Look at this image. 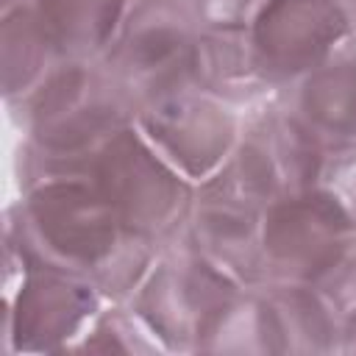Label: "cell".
Wrapping results in <instances>:
<instances>
[{
	"label": "cell",
	"instance_id": "cell-18",
	"mask_svg": "<svg viewBox=\"0 0 356 356\" xmlns=\"http://www.w3.org/2000/svg\"><path fill=\"white\" fill-rule=\"evenodd\" d=\"M72 350H89V353H134V356H150L164 353L159 339L150 334V328L139 320V314L131 309L128 300L122 303H106L83 337L72 345Z\"/></svg>",
	"mask_w": 356,
	"mask_h": 356
},
{
	"label": "cell",
	"instance_id": "cell-12",
	"mask_svg": "<svg viewBox=\"0 0 356 356\" xmlns=\"http://www.w3.org/2000/svg\"><path fill=\"white\" fill-rule=\"evenodd\" d=\"M281 100L325 147L356 145V47H345L292 86Z\"/></svg>",
	"mask_w": 356,
	"mask_h": 356
},
{
	"label": "cell",
	"instance_id": "cell-22",
	"mask_svg": "<svg viewBox=\"0 0 356 356\" xmlns=\"http://www.w3.org/2000/svg\"><path fill=\"white\" fill-rule=\"evenodd\" d=\"M339 353H356V314L342 323V339H339Z\"/></svg>",
	"mask_w": 356,
	"mask_h": 356
},
{
	"label": "cell",
	"instance_id": "cell-6",
	"mask_svg": "<svg viewBox=\"0 0 356 356\" xmlns=\"http://www.w3.org/2000/svg\"><path fill=\"white\" fill-rule=\"evenodd\" d=\"M197 39L189 0H131L100 64L139 114L142 106L192 86Z\"/></svg>",
	"mask_w": 356,
	"mask_h": 356
},
{
	"label": "cell",
	"instance_id": "cell-19",
	"mask_svg": "<svg viewBox=\"0 0 356 356\" xmlns=\"http://www.w3.org/2000/svg\"><path fill=\"white\" fill-rule=\"evenodd\" d=\"M317 189L325 192L339 211L356 225V145L328 147Z\"/></svg>",
	"mask_w": 356,
	"mask_h": 356
},
{
	"label": "cell",
	"instance_id": "cell-8",
	"mask_svg": "<svg viewBox=\"0 0 356 356\" xmlns=\"http://www.w3.org/2000/svg\"><path fill=\"white\" fill-rule=\"evenodd\" d=\"M248 44L264 81L284 92L353 44L350 0H264Z\"/></svg>",
	"mask_w": 356,
	"mask_h": 356
},
{
	"label": "cell",
	"instance_id": "cell-24",
	"mask_svg": "<svg viewBox=\"0 0 356 356\" xmlns=\"http://www.w3.org/2000/svg\"><path fill=\"white\" fill-rule=\"evenodd\" d=\"M19 3H28V0H0L3 8H11V6H19Z\"/></svg>",
	"mask_w": 356,
	"mask_h": 356
},
{
	"label": "cell",
	"instance_id": "cell-17",
	"mask_svg": "<svg viewBox=\"0 0 356 356\" xmlns=\"http://www.w3.org/2000/svg\"><path fill=\"white\" fill-rule=\"evenodd\" d=\"M197 353H281L275 320L261 286H245L231 298Z\"/></svg>",
	"mask_w": 356,
	"mask_h": 356
},
{
	"label": "cell",
	"instance_id": "cell-21",
	"mask_svg": "<svg viewBox=\"0 0 356 356\" xmlns=\"http://www.w3.org/2000/svg\"><path fill=\"white\" fill-rule=\"evenodd\" d=\"M314 286L325 295V300L342 323L350 320L356 314V248Z\"/></svg>",
	"mask_w": 356,
	"mask_h": 356
},
{
	"label": "cell",
	"instance_id": "cell-23",
	"mask_svg": "<svg viewBox=\"0 0 356 356\" xmlns=\"http://www.w3.org/2000/svg\"><path fill=\"white\" fill-rule=\"evenodd\" d=\"M350 17H353V47H356V0H350Z\"/></svg>",
	"mask_w": 356,
	"mask_h": 356
},
{
	"label": "cell",
	"instance_id": "cell-3",
	"mask_svg": "<svg viewBox=\"0 0 356 356\" xmlns=\"http://www.w3.org/2000/svg\"><path fill=\"white\" fill-rule=\"evenodd\" d=\"M83 175L111 203L125 228L153 248L178 239L192 214L197 186L184 178L131 122L103 142Z\"/></svg>",
	"mask_w": 356,
	"mask_h": 356
},
{
	"label": "cell",
	"instance_id": "cell-4",
	"mask_svg": "<svg viewBox=\"0 0 356 356\" xmlns=\"http://www.w3.org/2000/svg\"><path fill=\"white\" fill-rule=\"evenodd\" d=\"M325 153L317 134L278 95L248 108L228 161L206 184L267 209L284 195L314 189Z\"/></svg>",
	"mask_w": 356,
	"mask_h": 356
},
{
	"label": "cell",
	"instance_id": "cell-5",
	"mask_svg": "<svg viewBox=\"0 0 356 356\" xmlns=\"http://www.w3.org/2000/svg\"><path fill=\"white\" fill-rule=\"evenodd\" d=\"M239 289L245 286L211 264L181 234L159 248L128 303L164 353H197L211 323Z\"/></svg>",
	"mask_w": 356,
	"mask_h": 356
},
{
	"label": "cell",
	"instance_id": "cell-14",
	"mask_svg": "<svg viewBox=\"0 0 356 356\" xmlns=\"http://www.w3.org/2000/svg\"><path fill=\"white\" fill-rule=\"evenodd\" d=\"M192 86L228 103L231 108L261 106L281 92L273 89L256 70L248 33H203L195 50Z\"/></svg>",
	"mask_w": 356,
	"mask_h": 356
},
{
	"label": "cell",
	"instance_id": "cell-15",
	"mask_svg": "<svg viewBox=\"0 0 356 356\" xmlns=\"http://www.w3.org/2000/svg\"><path fill=\"white\" fill-rule=\"evenodd\" d=\"M281 353H339L342 320L314 284H264Z\"/></svg>",
	"mask_w": 356,
	"mask_h": 356
},
{
	"label": "cell",
	"instance_id": "cell-13",
	"mask_svg": "<svg viewBox=\"0 0 356 356\" xmlns=\"http://www.w3.org/2000/svg\"><path fill=\"white\" fill-rule=\"evenodd\" d=\"M56 58L100 61L111 47L131 0H28Z\"/></svg>",
	"mask_w": 356,
	"mask_h": 356
},
{
	"label": "cell",
	"instance_id": "cell-11",
	"mask_svg": "<svg viewBox=\"0 0 356 356\" xmlns=\"http://www.w3.org/2000/svg\"><path fill=\"white\" fill-rule=\"evenodd\" d=\"M261 211L225 189L200 184L184 236L239 286H264Z\"/></svg>",
	"mask_w": 356,
	"mask_h": 356
},
{
	"label": "cell",
	"instance_id": "cell-16",
	"mask_svg": "<svg viewBox=\"0 0 356 356\" xmlns=\"http://www.w3.org/2000/svg\"><path fill=\"white\" fill-rule=\"evenodd\" d=\"M0 53H3V100L6 106L22 100L36 89L61 61L44 39L31 3L3 8L0 19Z\"/></svg>",
	"mask_w": 356,
	"mask_h": 356
},
{
	"label": "cell",
	"instance_id": "cell-9",
	"mask_svg": "<svg viewBox=\"0 0 356 356\" xmlns=\"http://www.w3.org/2000/svg\"><path fill=\"white\" fill-rule=\"evenodd\" d=\"M106 303L83 278L22 267L6 278V353H67Z\"/></svg>",
	"mask_w": 356,
	"mask_h": 356
},
{
	"label": "cell",
	"instance_id": "cell-10",
	"mask_svg": "<svg viewBox=\"0 0 356 356\" xmlns=\"http://www.w3.org/2000/svg\"><path fill=\"white\" fill-rule=\"evenodd\" d=\"M136 128L184 178L200 186L228 161L242 117L228 103L189 86L142 106Z\"/></svg>",
	"mask_w": 356,
	"mask_h": 356
},
{
	"label": "cell",
	"instance_id": "cell-2",
	"mask_svg": "<svg viewBox=\"0 0 356 356\" xmlns=\"http://www.w3.org/2000/svg\"><path fill=\"white\" fill-rule=\"evenodd\" d=\"M6 108L22 134V186L47 175H83L92 153L136 122V106L100 61H64Z\"/></svg>",
	"mask_w": 356,
	"mask_h": 356
},
{
	"label": "cell",
	"instance_id": "cell-20",
	"mask_svg": "<svg viewBox=\"0 0 356 356\" xmlns=\"http://www.w3.org/2000/svg\"><path fill=\"white\" fill-rule=\"evenodd\" d=\"M264 0H189L203 33H248Z\"/></svg>",
	"mask_w": 356,
	"mask_h": 356
},
{
	"label": "cell",
	"instance_id": "cell-1",
	"mask_svg": "<svg viewBox=\"0 0 356 356\" xmlns=\"http://www.w3.org/2000/svg\"><path fill=\"white\" fill-rule=\"evenodd\" d=\"M159 248L131 234L86 175H47L6 209V278L47 267L89 281L108 303L131 300Z\"/></svg>",
	"mask_w": 356,
	"mask_h": 356
},
{
	"label": "cell",
	"instance_id": "cell-7",
	"mask_svg": "<svg viewBox=\"0 0 356 356\" xmlns=\"http://www.w3.org/2000/svg\"><path fill=\"white\" fill-rule=\"evenodd\" d=\"M356 248V225L314 189L284 195L261 211L267 284H320Z\"/></svg>",
	"mask_w": 356,
	"mask_h": 356
}]
</instances>
